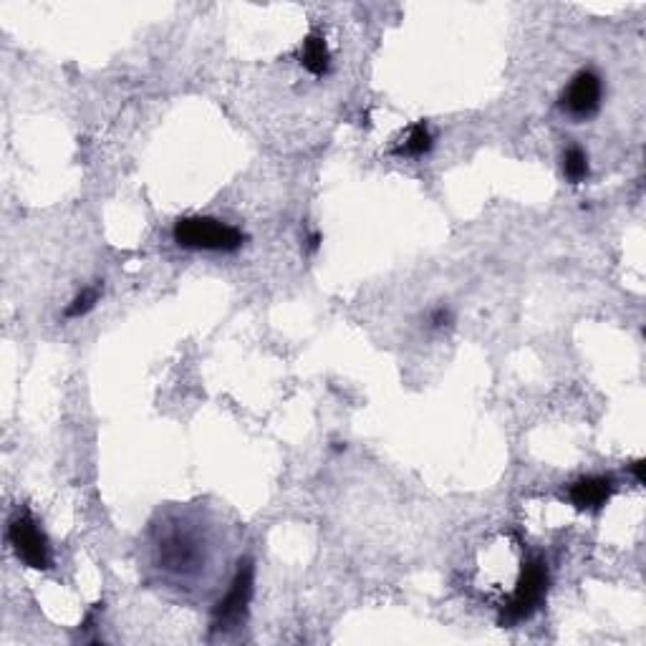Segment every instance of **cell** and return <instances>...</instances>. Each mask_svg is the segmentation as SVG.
<instances>
[{"instance_id": "obj_8", "label": "cell", "mask_w": 646, "mask_h": 646, "mask_svg": "<svg viewBox=\"0 0 646 646\" xmlns=\"http://www.w3.org/2000/svg\"><path fill=\"white\" fill-rule=\"evenodd\" d=\"M301 66L313 76H326L331 71V51L329 43L323 38V33L313 31L308 33L306 41L301 46Z\"/></svg>"}, {"instance_id": "obj_3", "label": "cell", "mask_w": 646, "mask_h": 646, "mask_svg": "<svg viewBox=\"0 0 646 646\" xmlns=\"http://www.w3.org/2000/svg\"><path fill=\"white\" fill-rule=\"evenodd\" d=\"M157 563L172 576H195L205 566V541L190 525L172 523L159 530Z\"/></svg>"}, {"instance_id": "obj_1", "label": "cell", "mask_w": 646, "mask_h": 646, "mask_svg": "<svg viewBox=\"0 0 646 646\" xmlns=\"http://www.w3.org/2000/svg\"><path fill=\"white\" fill-rule=\"evenodd\" d=\"M172 240L177 248L192 250V253H238L245 245L248 235L235 225L207 215H187L180 218L172 228Z\"/></svg>"}, {"instance_id": "obj_11", "label": "cell", "mask_w": 646, "mask_h": 646, "mask_svg": "<svg viewBox=\"0 0 646 646\" xmlns=\"http://www.w3.org/2000/svg\"><path fill=\"white\" fill-rule=\"evenodd\" d=\"M101 291H104V286H101V283H91V286L81 288V293H76L74 301L66 306L64 318H84L86 313L94 311L96 303L101 301Z\"/></svg>"}, {"instance_id": "obj_9", "label": "cell", "mask_w": 646, "mask_h": 646, "mask_svg": "<svg viewBox=\"0 0 646 646\" xmlns=\"http://www.w3.org/2000/svg\"><path fill=\"white\" fill-rule=\"evenodd\" d=\"M432 147H435V134H432V129H429L427 122H417L409 127L407 137H404L402 144L394 149V154H397V157L417 159L432 152Z\"/></svg>"}, {"instance_id": "obj_2", "label": "cell", "mask_w": 646, "mask_h": 646, "mask_svg": "<svg viewBox=\"0 0 646 646\" xmlns=\"http://www.w3.org/2000/svg\"><path fill=\"white\" fill-rule=\"evenodd\" d=\"M551 588V568L543 558H530L520 568V576L515 588L510 591L508 601L500 609V626H518L523 621L533 619L543 609Z\"/></svg>"}, {"instance_id": "obj_13", "label": "cell", "mask_w": 646, "mask_h": 646, "mask_svg": "<svg viewBox=\"0 0 646 646\" xmlns=\"http://www.w3.org/2000/svg\"><path fill=\"white\" fill-rule=\"evenodd\" d=\"M318 248H321V233H318V230H313V233L306 238V250L313 255Z\"/></svg>"}, {"instance_id": "obj_6", "label": "cell", "mask_w": 646, "mask_h": 646, "mask_svg": "<svg viewBox=\"0 0 646 646\" xmlns=\"http://www.w3.org/2000/svg\"><path fill=\"white\" fill-rule=\"evenodd\" d=\"M561 109L576 122H586V119L596 117L604 101V79L599 71L581 69L561 94Z\"/></svg>"}, {"instance_id": "obj_12", "label": "cell", "mask_w": 646, "mask_h": 646, "mask_svg": "<svg viewBox=\"0 0 646 646\" xmlns=\"http://www.w3.org/2000/svg\"><path fill=\"white\" fill-rule=\"evenodd\" d=\"M455 323V313L450 306H437L427 313V329L429 331H447Z\"/></svg>"}, {"instance_id": "obj_10", "label": "cell", "mask_w": 646, "mask_h": 646, "mask_svg": "<svg viewBox=\"0 0 646 646\" xmlns=\"http://www.w3.org/2000/svg\"><path fill=\"white\" fill-rule=\"evenodd\" d=\"M561 167H563V177H566L571 185H581V182H586L588 172H591L586 149L578 147V144H571V147L563 149Z\"/></svg>"}, {"instance_id": "obj_5", "label": "cell", "mask_w": 646, "mask_h": 646, "mask_svg": "<svg viewBox=\"0 0 646 646\" xmlns=\"http://www.w3.org/2000/svg\"><path fill=\"white\" fill-rule=\"evenodd\" d=\"M255 591V566L250 558H240L235 576L230 581L228 594L218 601V606L212 609L210 631L212 634H223V631L235 629L248 616V606L253 601Z\"/></svg>"}, {"instance_id": "obj_14", "label": "cell", "mask_w": 646, "mask_h": 646, "mask_svg": "<svg viewBox=\"0 0 646 646\" xmlns=\"http://www.w3.org/2000/svg\"><path fill=\"white\" fill-rule=\"evenodd\" d=\"M631 475L636 477V482H644V460H636L629 465Z\"/></svg>"}, {"instance_id": "obj_4", "label": "cell", "mask_w": 646, "mask_h": 646, "mask_svg": "<svg viewBox=\"0 0 646 646\" xmlns=\"http://www.w3.org/2000/svg\"><path fill=\"white\" fill-rule=\"evenodd\" d=\"M8 543L18 561L26 563L33 571H48L53 566V551L48 535L43 533L41 523L33 518L28 508H18L8 520Z\"/></svg>"}, {"instance_id": "obj_7", "label": "cell", "mask_w": 646, "mask_h": 646, "mask_svg": "<svg viewBox=\"0 0 646 646\" xmlns=\"http://www.w3.org/2000/svg\"><path fill=\"white\" fill-rule=\"evenodd\" d=\"M616 490L614 477L609 475H586L578 477L576 482H571L566 490L568 503L573 505L581 513H596V510L604 508L611 500Z\"/></svg>"}]
</instances>
